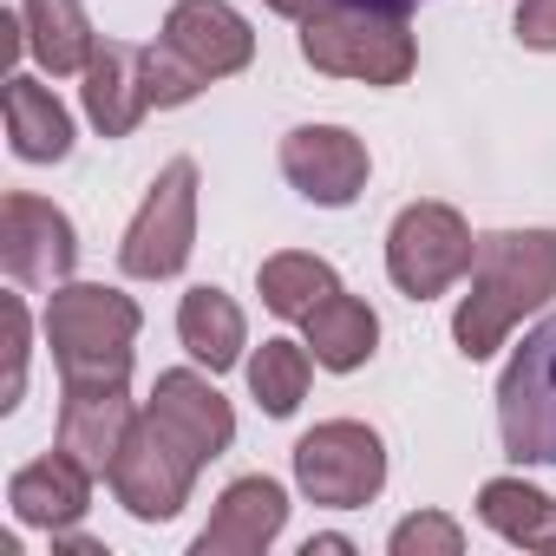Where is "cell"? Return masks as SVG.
Listing matches in <instances>:
<instances>
[{
	"label": "cell",
	"instance_id": "10",
	"mask_svg": "<svg viewBox=\"0 0 556 556\" xmlns=\"http://www.w3.org/2000/svg\"><path fill=\"white\" fill-rule=\"evenodd\" d=\"M367 144L348 125H295L282 138V177L321 210H348L367 190Z\"/></svg>",
	"mask_w": 556,
	"mask_h": 556
},
{
	"label": "cell",
	"instance_id": "23",
	"mask_svg": "<svg viewBox=\"0 0 556 556\" xmlns=\"http://www.w3.org/2000/svg\"><path fill=\"white\" fill-rule=\"evenodd\" d=\"M308 374H315L308 341H262L249 354V393H255V406L268 419H289L308 400Z\"/></svg>",
	"mask_w": 556,
	"mask_h": 556
},
{
	"label": "cell",
	"instance_id": "3",
	"mask_svg": "<svg viewBox=\"0 0 556 556\" xmlns=\"http://www.w3.org/2000/svg\"><path fill=\"white\" fill-rule=\"evenodd\" d=\"M40 328L60 380H131V341L144 328L131 295L105 282H60Z\"/></svg>",
	"mask_w": 556,
	"mask_h": 556
},
{
	"label": "cell",
	"instance_id": "5",
	"mask_svg": "<svg viewBox=\"0 0 556 556\" xmlns=\"http://www.w3.org/2000/svg\"><path fill=\"white\" fill-rule=\"evenodd\" d=\"M295 484L308 504L328 510H361L387 491V445L361 419H321L315 432L295 439Z\"/></svg>",
	"mask_w": 556,
	"mask_h": 556
},
{
	"label": "cell",
	"instance_id": "30",
	"mask_svg": "<svg viewBox=\"0 0 556 556\" xmlns=\"http://www.w3.org/2000/svg\"><path fill=\"white\" fill-rule=\"evenodd\" d=\"M374 8H393V14H406V8H413V0H374Z\"/></svg>",
	"mask_w": 556,
	"mask_h": 556
},
{
	"label": "cell",
	"instance_id": "25",
	"mask_svg": "<svg viewBox=\"0 0 556 556\" xmlns=\"http://www.w3.org/2000/svg\"><path fill=\"white\" fill-rule=\"evenodd\" d=\"M387 549H393V556H458V549H465V530H458L452 517H439V510H419V517L393 523Z\"/></svg>",
	"mask_w": 556,
	"mask_h": 556
},
{
	"label": "cell",
	"instance_id": "6",
	"mask_svg": "<svg viewBox=\"0 0 556 556\" xmlns=\"http://www.w3.org/2000/svg\"><path fill=\"white\" fill-rule=\"evenodd\" d=\"M497 439L517 465H556V315L523 334L497 380Z\"/></svg>",
	"mask_w": 556,
	"mask_h": 556
},
{
	"label": "cell",
	"instance_id": "8",
	"mask_svg": "<svg viewBox=\"0 0 556 556\" xmlns=\"http://www.w3.org/2000/svg\"><path fill=\"white\" fill-rule=\"evenodd\" d=\"M190 249H197V164L170 157L118 242V268L131 282H170V275H184Z\"/></svg>",
	"mask_w": 556,
	"mask_h": 556
},
{
	"label": "cell",
	"instance_id": "24",
	"mask_svg": "<svg viewBox=\"0 0 556 556\" xmlns=\"http://www.w3.org/2000/svg\"><path fill=\"white\" fill-rule=\"evenodd\" d=\"M144 86H151V105H157V112H170V105H190L210 79H203L177 47H164V40H157V47H144Z\"/></svg>",
	"mask_w": 556,
	"mask_h": 556
},
{
	"label": "cell",
	"instance_id": "20",
	"mask_svg": "<svg viewBox=\"0 0 556 556\" xmlns=\"http://www.w3.org/2000/svg\"><path fill=\"white\" fill-rule=\"evenodd\" d=\"M177 341L190 348V361L197 367H210V374H223V367H236L242 361V348H249V328H242V308L223 295V289H190L184 302H177Z\"/></svg>",
	"mask_w": 556,
	"mask_h": 556
},
{
	"label": "cell",
	"instance_id": "4",
	"mask_svg": "<svg viewBox=\"0 0 556 556\" xmlns=\"http://www.w3.org/2000/svg\"><path fill=\"white\" fill-rule=\"evenodd\" d=\"M203 458L144 406L112 458V497L138 517V523H170L184 504H190V484H197Z\"/></svg>",
	"mask_w": 556,
	"mask_h": 556
},
{
	"label": "cell",
	"instance_id": "13",
	"mask_svg": "<svg viewBox=\"0 0 556 556\" xmlns=\"http://www.w3.org/2000/svg\"><path fill=\"white\" fill-rule=\"evenodd\" d=\"M164 47H177L203 79H229L255 60V34L229 0H177L164 14Z\"/></svg>",
	"mask_w": 556,
	"mask_h": 556
},
{
	"label": "cell",
	"instance_id": "17",
	"mask_svg": "<svg viewBox=\"0 0 556 556\" xmlns=\"http://www.w3.org/2000/svg\"><path fill=\"white\" fill-rule=\"evenodd\" d=\"M302 328H308L315 367H328V374H354V367H367L374 348H380V315H374L361 295H348V289H334Z\"/></svg>",
	"mask_w": 556,
	"mask_h": 556
},
{
	"label": "cell",
	"instance_id": "22",
	"mask_svg": "<svg viewBox=\"0 0 556 556\" xmlns=\"http://www.w3.org/2000/svg\"><path fill=\"white\" fill-rule=\"evenodd\" d=\"M255 289H262V308H268V315L308 321V315L341 289V275H334V262H321V255L282 249V255H268V262L255 268Z\"/></svg>",
	"mask_w": 556,
	"mask_h": 556
},
{
	"label": "cell",
	"instance_id": "11",
	"mask_svg": "<svg viewBox=\"0 0 556 556\" xmlns=\"http://www.w3.org/2000/svg\"><path fill=\"white\" fill-rule=\"evenodd\" d=\"M138 406L125 393V380H66L60 400V452H73L92 478H112V458L131 432Z\"/></svg>",
	"mask_w": 556,
	"mask_h": 556
},
{
	"label": "cell",
	"instance_id": "9",
	"mask_svg": "<svg viewBox=\"0 0 556 556\" xmlns=\"http://www.w3.org/2000/svg\"><path fill=\"white\" fill-rule=\"evenodd\" d=\"M79 262V236L73 216L34 190H8L0 197V268L14 275L21 289H60L73 282Z\"/></svg>",
	"mask_w": 556,
	"mask_h": 556
},
{
	"label": "cell",
	"instance_id": "26",
	"mask_svg": "<svg viewBox=\"0 0 556 556\" xmlns=\"http://www.w3.org/2000/svg\"><path fill=\"white\" fill-rule=\"evenodd\" d=\"M27 302L8 295V387H0V413H14L21 393H27Z\"/></svg>",
	"mask_w": 556,
	"mask_h": 556
},
{
	"label": "cell",
	"instance_id": "2",
	"mask_svg": "<svg viewBox=\"0 0 556 556\" xmlns=\"http://www.w3.org/2000/svg\"><path fill=\"white\" fill-rule=\"evenodd\" d=\"M302 60L328 79L406 86L419 66V47H413L406 14L374 8V0H328L321 14L302 21Z\"/></svg>",
	"mask_w": 556,
	"mask_h": 556
},
{
	"label": "cell",
	"instance_id": "14",
	"mask_svg": "<svg viewBox=\"0 0 556 556\" xmlns=\"http://www.w3.org/2000/svg\"><path fill=\"white\" fill-rule=\"evenodd\" d=\"M203 465L210 458H223L229 445H236V413H229V400L203 380V374H190V367H170V374H157V387H151V400H144Z\"/></svg>",
	"mask_w": 556,
	"mask_h": 556
},
{
	"label": "cell",
	"instance_id": "18",
	"mask_svg": "<svg viewBox=\"0 0 556 556\" xmlns=\"http://www.w3.org/2000/svg\"><path fill=\"white\" fill-rule=\"evenodd\" d=\"M21 21H27V53H34L53 79L92 66L99 34H92V21H86L79 0H21Z\"/></svg>",
	"mask_w": 556,
	"mask_h": 556
},
{
	"label": "cell",
	"instance_id": "29",
	"mask_svg": "<svg viewBox=\"0 0 556 556\" xmlns=\"http://www.w3.org/2000/svg\"><path fill=\"white\" fill-rule=\"evenodd\" d=\"M348 549H354L348 536H308V549H302V556H348Z\"/></svg>",
	"mask_w": 556,
	"mask_h": 556
},
{
	"label": "cell",
	"instance_id": "28",
	"mask_svg": "<svg viewBox=\"0 0 556 556\" xmlns=\"http://www.w3.org/2000/svg\"><path fill=\"white\" fill-rule=\"evenodd\" d=\"M262 8H268V14H282V21H295V27H302L308 14H321V8H328V0H262Z\"/></svg>",
	"mask_w": 556,
	"mask_h": 556
},
{
	"label": "cell",
	"instance_id": "16",
	"mask_svg": "<svg viewBox=\"0 0 556 556\" xmlns=\"http://www.w3.org/2000/svg\"><path fill=\"white\" fill-rule=\"evenodd\" d=\"M8 504H14V517L27 530H53L60 536V530H73L92 510V471L73 452H47V458H34V465L14 471Z\"/></svg>",
	"mask_w": 556,
	"mask_h": 556
},
{
	"label": "cell",
	"instance_id": "19",
	"mask_svg": "<svg viewBox=\"0 0 556 556\" xmlns=\"http://www.w3.org/2000/svg\"><path fill=\"white\" fill-rule=\"evenodd\" d=\"M8 144H14V157H27V164H60V157L73 151V118H66V105H60L40 79H27V73L8 79Z\"/></svg>",
	"mask_w": 556,
	"mask_h": 556
},
{
	"label": "cell",
	"instance_id": "15",
	"mask_svg": "<svg viewBox=\"0 0 556 556\" xmlns=\"http://www.w3.org/2000/svg\"><path fill=\"white\" fill-rule=\"evenodd\" d=\"M86 118L99 125V138H131L138 118L151 112V86H144V47L131 40H99L92 66H86Z\"/></svg>",
	"mask_w": 556,
	"mask_h": 556
},
{
	"label": "cell",
	"instance_id": "7",
	"mask_svg": "<svg viewBox=\"0 0 556 556\" xmlns=\"http://www.w3.org/2000/svg\"><path fill=\"white\" fill-rule=\"evenodd\" d=\"M471 255H478V236L452 203H406L387 229V275L413 302H432L458 275H471Z\"/></svg>",
	"mask_w": 556,
	"mask_h": 556
},
{
	"label": "cell",
	"instance_id": "21",
	"mask_svg": "<svg viewBox=\"0 0 556 556\" xmlns=\"http://www.w3.org/2000/svg\"><path fill=\"white\" fill-rule=\"evenodd\" d=\"M478 517L504 536V543H523V549H543L556 556V497L523 484V478H484L478 484Z\"/></svg>",
	"mask_w": 556,
	"mask_h": 556
},
{
	"label": "cell",
	"instance_id": "27",
	"mask_svg": "<svg viewBox=\"0 0 556 556\" xmlns=\"http://www.w3.org/2000/svg\"><path fill=\"white\" fill-rule=\"evenodd\" d=\"M517 40L530 53H556V0H523L517 8Z\"/></svg>",
	"mask_w": 556,
	"mask_h": 556
},
{
	"label": "cell",
	"instance_id": "12",
	"mask_svg": "<svg viewBox=\"0 0 556 556\" xmlns=\"http://www.w3.org/2000/svg\"><path fill=\"white\" fill-rule=\"evenodd\" d=\"M282 523H289V491L275 484V478H236L223 497H216V510H210V523L197 530V556H262L275 536H282Z\"/></svg>",
	"mask_w": 556,
	"mask_h": 556
},
{
	"label": "cell",
	"instance_id": "1",
	"mask_svg": "<svg viewBox=\"0 0 556 556\" xmlns=\"http://www.w3.org/2000/svg\"><path fill=\"white\" fill-rule=\"evenodd\" d=\"M556 295V229H491L471 255V289L452 315V341L465 361H491L510 328Z\"/></svg>",
	"mask_w": 556,
	"mask_h": 556
}]
</instances>
